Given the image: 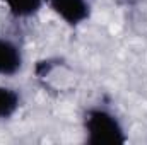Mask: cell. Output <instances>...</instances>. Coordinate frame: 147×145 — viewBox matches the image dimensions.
I'll return each instance as SVG.
<instances>
[{
  "mask_svg": "<svg viewBox=\"0 0 147 145\" xmlns=\"http://www.w3.org/2000/svg\"><path fill=\"white\" fill-rule=\"evenodd\" d=\"M53 12L67 24L77 26L89 17V3L86 0H48Z\"/></svg>",
  "mask_w": 147,
  "mask_h": 145,
  "instance_id": "cell-2",
  "label": "cell"
},
{
  "mask_svg": "<svg viewBox=\"0 0 147 145\" xmlns=\"http://www.w3.org/2000/svg\"><path fill=\"white\" fill-rule=\"evenodd\" d=\"M5 3L16 17H29L39 10L43 0H5Z\"/></svg>",
  "mask_w": 147,
  "mask_h": 145,
  "instance_id": "cell-5",
  "label": "cell"
},
{
  "mask_svg": "<svg viewBox=\"0 0 147 145\" xmlns=\"http://www.w3.org/2000/svg\"><path fill=\"white\" fill-rule=\"evenodd\" d=\"M84 128H86L89 144L101 145L127 142V137L120 121L106 109H89L84 118Z\"/></svg>",
  "mask_w": 147,
  "mask_h": 145,
  "instance_id": "cell-1",
  "label": "cell"
},
{
  "mask_svg": "<svg viewBox=\"0 0 147 145\" xmlns=\"http://www.w3.org/2000/svg\"><path fill=\"white\" fill-rule=\"evenodd\" d=\"M22 65V55L16 43L0 38V75H14Z\"/></svg>",
  "mask_w": 147,
  "mask_h": 145,
  "instance_id": "cell-3",
  "label": "cell"
},
{
  "mask_svg": "<svg viewBox=\"0 0 147 145\" xmlns=\"http://www.w3.org/2000/svg\"><path fill=\"white\" fill-rule=\"evenodd\" d=\"M19 94L14 89L0 85V119L10 118L19 108Z\"/></svg>",
  "mask_w": 147,
  "mask_h": 145,
  "instance_id": "cell-4",
  "label": "cell"
}]
</instances>
